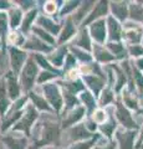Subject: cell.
Masks as SVG:
<instances>
[{
    "instance_id": "obj_1",
    "label": "cell",
    "mask_w": 143,
    "mask_h": 149,
    "mask_svg": "<svg viewBox=\"0 0 143 149\" xmlns=\"http://www.w3.org/2000/svg\"><path fill=\"white\" fill-rule=\"evenodd\" d=\"M38 63L34 57H29L25 62V66L21 70L20 85L24 91H30L34 87L35 81H38Z\"/></svg>"
},
{
    "instance_id": "obj_2",
    "label": "cell",
    "mask_w": 143,
    "mask_h": 149,
    "mask_svg": "<svg viewBox=\"0 0 143 149\" xmlns=\"http://www.w3.org/2000/svg\"><path fill=\"white\" fill-rule=\"evenodd\" d=\"M60 139V127L55 122H45L41 134V141L39 146H46V144H57Z\"/></svg>"
},
{
    "instance_id": "obj_3",
    "label": "cell",
    "mask_w": 143,
    "mask_h": 149,
    "mask_svg": "<svg viewBox=\"0 0 143 149\" xmlns=\"http://www.w3.org/2000/svg\"><path fill=\"white\" fill-rule=\"evenodd\" d=\"M39 117L38 114V111L33 104H27L26 108L24 111V117H22L21 120H19L14 129H17V130H22L26 136H30V129L33 127V123L35 122V119Z\"/></svg>"
},
{
    "instance_id": "obj_4",
    "label": "cell",
    "mask_w": 143,
    "mask_h": 149,
    "mask_svg": "<svg viewBox=\"0 0 143 149\" xmlns=\"http://www.w3.org/2000/svg\"><path fill=\"white\" fill-rule=\"evenodd\" d=\"M44 95L47 100V103L52 106V108L60 112V109L62 108V96L60 92L59 87L55 83H46L44 86Z\"/></svg>"
},
{
    "instance_id": "obj_5",
    "label": "cell",
    "mask_w": 143,
    "mask_h": 149,
    "mask_svg": "<svg viewBox=\"0 0 143 149\" xmlns=\"http://www.w3.org/2000/svg\"><path fill=\"white\" fill-rule=\"evenodd\" d=\"M116 118L124 128H127L130 130L137 129V124L135 120H133L130 111H128L121 102H117V104H116Z\"/></svg>"
},
{
    "instance_id": "obj_6",
    "label": "cell",
    "mask_w": 143,
    "mask_h": 149,
    "mask_svg": "<svg viewBox=\"0 0 143 149\" xmlns=\"http://www.w3.org/2000/svg\"><path fill=\"white\" fill-rule=\"evenodd\" d=\"M9 52H10V63H11L13 73H19L22 70L25 61H27V55L25 51L16 47H10Z\"/></svg>"
},
{
    "instance_id": "obj_7",
    "label": "cell",
    "mask_w": 143,
    "mask_h": 149,
    "mask_svg": "<svg viewBox=\"0 0 143 149\" xmlns=\"http://www.w3.org/2000/svg\"><path fill=\"white\" fill-rule=\"evenodd\" d=\"M90 34L95 39L96 42H98V45L105 44V40H106V20L105 19H100V20L92 22L90 26Z\"/></svg>"
},
{
    "instance_id": "obj_8",
    "label": "cell",
    "mask_w": 143,
    "mask_h": 149,
    "mask_svg": "<svg viewBox=\"0 0 143 149\" xmlns=\"http://www.w3.org/2000/svg\"><path fill=\"white\" fill-rule=\"evenodd\" d=\"M136 130H117L116 138L121 149H135Z\"/></svg>"
},
{
    "instance_id": "obj_9",
    "label": "cell",
    "mask_w": 143,
    "mask_h": 149,
    "mask_svg": "<svg viewBox=\"0 0 143 149\" xmlns=\"http://www.w3.org/2000/svg\"><path fill=\"white\" fill-rule=\"evenodd\" d=\"M5 83H6V91L10 100H17L20 95V85L16 81L15 73L8 72L5 74Z\"/></svg>"
},
{
    "instance_id": "obj_10",
    "label": "cell",
    "mask_w": 143,
    "mask_h": 149,
    "mask_svg": "<svg viewBox=\"0 0 143 149\" xmlns=\"http://www.w3.org/2000/svg\"><path fill=\"white\" fill-rule=\"evenodd\" d=\"M124 27H126V31H124L123 37L126 39L127 42L131 44V46L140 45V42L142 41V31H141L140 27H138L136 24L133 26H130L128 22L124 25Z\"/></svg>"
},
{
    "instance_id": "obj_11",
    "label": "cell",
    "mask_w": 143,
    "mask_h": 149,
    "mask_svg": "<svg viewBox=\"0 0 143 149\" xmlns=\"http://www.w3.org/2000/svg\"><path fill=\"white\" fill-rule=\"evenodd\" d=\"M107 13H108V3H107V1L96 3L95 9L89 14L87 19L84 21V25H85V24L87 25V24H90V22H95V21L100 20V19L102 17L103 15H106Z\"/></svg>"
},
{
    "instance_id": "obj_12",
    "label": "cell",
    "mask_w": 143,
    "mask_h": 149,
    "mask_svg": "<svg viewBox=\"0 0 143 149\" xmlns=\"http://www.w3.org/2000/svg\"><path fill=\"white\" fill-rule=\"evenodd\" d=\"M84 114H85V107L78 106L76 108L71 109L68 112V114H66V117L62 119V127L67 128V127H70V125H73L84 117Z\"/></svg>"
},
{
    "instance_id": "obj_13",
    "label": "cell",
    "mask_w": 143,
    "mask_h": 149,
    "mask_svg": "<svg viewBox=\"0 0 143 149\" xmlns=\"http://www.w3.org/2000/svg\"><path fill=\"white\" fill-rule=\"evenodd\" d=\"M68 138L70 141H85L87 138H91V132L86 128L85 124H78L76 127H72L71 129H68Z\"/></svg>"
},
{
    "instance_id": "obj_14",
    "label": "cell",
    "mask_w": 143,
    "mask_h": 149,
    "mask_svg": "<svg viewBox=\"0 0 143 149\" xmlns=\"http://www.w3.org/2000/svg\"><path fill=\"white\" fill-rule=\"evenodd\" d=\"M84 82L91 88V91L95 93V96L98 95L105 85L103 78L100 76H96V74H87V76H84Z\"/></svg>"
},
{
    "instance_id": "obj_15",
    "label": "cell",
    "mask_w": 143,
    "mask_h": 149,
    "mask_svg": "<svg viewBox=\"0 0 143 149\" xmlns=\"http://www.w3.org/2000/svg\"><path fill=\"white\" fill-rule=\"evenodd\" d=\"M24 47L27 50H33V51H40V52H50L51 51L50 46H47L44 41H41L36 36H31L24 44Z\"/></svg>"
},
{
    "instance_id": "obj_16",
    "label": "cell",
    "mask_w": 143,
    "mask_h": 149,
    "mask_svg": "<svg viewBox=\"0 0 143 149\" xmlns=\"http://www.w3.org/2000/svg\"><path fill=\"white\" fill-rule=\"evenodd\" d=\"M111 11L113 14V17H116L121 21H124L128 16L127 3H124V1L111 3Z\"/></svg>"
},
{
    "instance_id": "obj_17",
    "label": "cell",
    "mask_w": 143,
    "mask_h": 149,
    "mask_svg": "<svg viewBox=\"0 0 143 149\" xmlns=\"http://www.w3.org/2000/svg\"><path fill=\"white\" fill-rule=\"evenodd\" d=\"M3 142L5 143L8 149H26L27 142L25 138H15L8 134L6 137L3 138Z\"/></svg>"
},
{
    "instance_id": "obj_18",
    "label": "cell",
    "mask_w": 143,
    "mask_h": 149,
    "mask_svg": "<svg viewBox=\"0 0 143 149\" xmlns=\"http://www.w3.org/2000/svg\"><path fill=\"white\" fill-rule=\"evenodd\" d=\"M75 34H76V26H75V24H73L72 17H68L66 20V22H65V27H63L61 35H60L59 44L65 42V41H67L68 39H71Z\"/></svg>"
},
{
    "instance_id": "obj_19",
    "label": "cell",
    "mask_w": 143,
    "mask_h": 149,
    "mask_svg": "<svg viewBox=\"0 0 143 149\" xmlns=\"http://www.w3.org/2000/svg\"><path fill=\"white\" fill-rule=\"evenodd\" d=\"M107 24H108V31H110L111 41L121 40V26H119L118 21L113 16H110L107 19Z\"/></svg>"
},
{
    "instance_id": "obj_20",
    "label": "cell",
    "mask_w": 143,
    "mask_h": 149,
    "mask_svg": "<svg viewBox=\"0 0 143 149\" xmlns=\"http://www.w3.org/2000/svg\"><path fill=\"white\" fill-rule=\"evenodd\" d=\"M38 24L43 27V29L46 31L47 30L49 34L51 35H57L59 31H60V25H57L56 22H54L52 20L45 17V16H40L39 20H38Z\"/></svg>"
},
{
    "instance_id": "obj_21",
    "label": "cell",
    "mask_w": 143,
    "mask_h": 149,
    "mask_svg": "<svg viewBox=\"0 0 143 149\" xmlns=\"http://www.w3.org/2000/svg\"><path fill=\"white\" fill-rule=\"evenodd\" d=\"M9 108V96L6 91V83L5 80L0 81V114H6V111Z\"/></svg>"
},
{
    "instance_id": "obj_22",
    "label": "cell",
    "mask_w": 143,
    "mask_h": 149,
    "mask_svg": "<svg viewBox=\"0 0 143 149\" xmlns=\"http://www.w3.org/2000/svg\"><path fill=\"white\" fill-rule=\"evenodd\" d=\"M95 57L97 58L98 62H102V63H106V62H111L113 60H116V57L110 52V51L105 50V47L100 45H95Z\"/></svg>"
},
{
    "instance_id": "obj_23",
    "label": "cell",
    "mask_w": 143,
    "mask_h": 149,
    "mask_svg": "<svg viewBox=\"0 0 143 149\" xmlns=\"http://www.w3.org/2000/svg\"><path fill=\"white\" fill-rule=\"evenodd\" d=\"M75 44L77 46H80L82 50H87V51L91 50V40H90L89 31H87V29L82 27V30L80 31V34L77 35V39L75 40Z\"/></svg>"
},
{
    "instance_id": "obj_24",
    "label": "cell",
    "mask_w": 143,
    "mask_h": 149,
    "mask_svg": "<svg viewBox=\"0 0 143 149\" xmlns=\"http://www.w3.org/2000/svg\"><path fill=\"white\" fill-rule=\"evenodd\" d=\"M29 97L31 100V104H33L35 108H39L41 111H46V112L51 111V107H50V104L47 103V101H45L44 97L35 95V93H30Z\"/></svg>"
},
{
    "instance_id": "obj_25",
    "label": "cell",
    "mask_w": 143,
    "mask_h": 149,
    "mask_svg": "<svg viewBox=\"0 0 143 149\" xmlns=\"http://www.w3.org/2000/svg\"><path fill=\"white\" fill-rule=\"evenodd\" d=\"M128 15L135 21H143V5H140L138 3H131Z\"/></svg>"
},
{
    "instance_id": "obj_26",
    "label": "cell",
    "mask_w": 143,
    "mask_h": 149,
    "mask_svg": "<svg viewBox=\"0 0 143 149\" xmlns=\"http://www.w3.org/2000/svg\"><path fill=\"white\" fill-rule=\"evenodd\" d=\"M33 31L36 34V37H39V39H40L41 41H44L45 44H50V45L55 44V39L52 37V35L49 34L47 31H45L43 27H40V26H34V27H33Z\"/></svg>"
},
{
    "instance_id": "obj_27",
    "label": "cell",
    "mask_w": 143,
    "mask_h": 149,
    "mask_svg": "<svg viewBox=\"0 0 143 149\" xmlns=\"http://www.w3.org/2000/svg\"><path fill=\"white\" fill-rule=\"evenodd\" d=\"M81 101L84 102V104L87 109H89L90 112L92 111H96V100H95V96L92 95L91 92L89 91H84L81 93Z\"/></svg>"
},
{
    "instance_id": "obj_28",
    "label": "cell",
    "mask_w": 143,
    "mask_h": 149,
    "mask_svg": "<svg viewBox=\"0 0 143 149\" xmlns=\"http://www.w3.org/2000/svg\"><path fill=\"white\" fill-rule=\"evenodd\" d=\"M92 4H95V3H93V1H86V3L82 4V5L78 6V11L72 16V20L80 22L82 19H84V16H86L87 14H89L90 9H91V6H92Z\"/></svg>"
},
{
    "instance_id": "obj_29",
    "label": "cell",
    "mask_w": 143,
    "mask_h": 149,
    "mask_svg": "<svg viewBox=\"0 0 143 149\" xmlns=\"http://www.w3.org/2000/svg\"><path fill=\"white\" fill-rule=\"evenodd\" d=\"M33 57L35 58V61L38 65H40L41 67H44L46 71H50V72H54V73H59V71H56V68L52 67V66H50V62L47 61V58H45V56L44 55H41V54H35Z\"/></svg>"
},
{
    "instance_id": "obj_30",
    "label": "cell",
    "mask_w": 143,
    "mask_h": 149,
    "mask_svg": "<svg viewBox=\"0 0 143 149\" xmlns=\"http://www.w3.org/2000/svg\"><path fill=\"white\" fill-rule=\"evenodd\" d=\"M36 15H38V10H36V9H33V10H30V11L25 15L24 20H22V26H21V29H22V31H24V32L29 31V29L31 27V25H33V21L35 20Z\"/></svg>"
},
{
    "instance_id": "obj_31",
    "label": "cell",
    "mask_w": 143,
    "mask_h": 149,
    "mask_svg": "<svg viewBox=\"0 0 143 149\" xmlns=\"http://www.w3.org/2000/svg\"><path fill=\"white\" fill-rule=\"evenodd\" d=\"M65 85V91L72 93V95H75L76 92L78 91H82L85 88V85L84 82L80 81V80H75V81H70V82H65L63 83Z\"/></svg>"
},
{
    "instance_id": "obj_32",
    "label": "cell",
    "mask_w": 143,
    "mask_h": 149,
    "mask_svg": "<svg viewBox=\"0 0 143 149\" xmlns=\"http://www.w3.org/2000/svg\"><path fill=\"white\" fill-rule=\"evenodd\" d=\"M10 26L11 29H16L21 22V10L17 8H13L10 10Z\"/></svg>"
},
{
    "instance_id": "obj_33",
    "label": "cell",
    "mask_w": 143,
    "mask_h": 149,
    "mask_svg": "<svg viewBox=\"0 0 143 149\" xmlns=\"http://www.w3.org/2000/svg\"><path fill=\"white\" fill-rule=\"evenodd\" d=\"M63 98H65V104H66V109H73L78 107V100L75 97V95L67 92V91H63Z\"/></svg>"
},
{
    "instance_id": "obj_34",
    "label": "cell",
    "mask_w": 143,
    "mask_h": 149,
    "mask_svg": "<svg viewBox=\"0 0 143 149\" xmlns=\"http://www.w3.org/2000/svg\"><path fill=\"white\" fill-rule=\"evenodd\" d=\"M114 100V96H113V92L110 90V88H105L101 93V97H100V106H107L110 103H112Z\"/></svg>"
},
{
    "instance_id": "obj_35",
    "label": "cell",
    "mask_w": 143,
    "mask_h": 149,
    "mask_svg": "<svg viewBox=\"0 0 143 149\" xmlns=\"http://www.w3.org/2000/svg\"><path fill=\"white\" fill-rule=\"evenodd\" d=\"M65 55H66V49H61V50L57 51L55 56H50V57H49V61L51 62L54 66L60 67V66L62 65L63 58H65Z\"/></svg>"
},
{
    "instance_id": "obj_36",
    "label": "cell",
    "mask_w": 143,
    "mask_h": 149,
    "mask_svg": "<svg viewBox=\"0 0 143 149\" xmlns=\"http://www.w3.org/2000/svg\"><path fill=\"white\" fill-rule=\"evenodd\" d=\"M108 50L111 51L114 57H123V54H124V47L122 46V44H118V42H110L107 45Z\"/></svg>"
},
{
    "instance_id": "obj_37",
    "label": "cell",
    "mask_w": 143,
    "mask_h": 149,
    "mask_svg": "<svg viewBox=\"0 0 143 149\" xmlns=\"http://www.w3.org/2000/svg\"><path fill=\"white\" fill-rule=\"evenodd\" d=\"M113 70L114 72L117 73V86H116V91H119L122 88V86L124 85V82H126V72L121 70L119 67L117 66H113Z\"/></svg>"
},
{
    "instance_id": "obj_38",
    "label": "cell",
    "mask_w": 143,
    "mask_h": 149,
    "mask_svg": "<svg viewBox=\"0 0 143 149\" xmlns=\"http://www.w3.org/2000/svg\"><path fill=\"white\" fill-rule=\"evenodd\" d=\"M8 41L10 42L11 45H21V44H25L24 41V37H22L19 32L16 31H11L8 36Z\"/></svg>"
},
{
    "instance_id": "obj_39",
    "label": "cell",
    "mask_w": 143,
    "mask_h": 149,
    "mask_svg": "<svg viewBox=\"0 0 143 149\" xmlns=\"http://www.w3.org/2000/svg\"><path fill=\"white\" fill-rule=\"evenodd\" d=\"M114 128H116V122H114L113 119H111L108 123H105L103 125H101V132H102L103 134H106L108 138H111Z\"/></svg>"
},
{
    "instance_id": "obj_40",
    "label": "cell",
    "mask_w": 143,
    "mask_h": 149,
    "mask_svg": "<svg viewBox=\"0 0 143 149\" xmlns=\"http://www.w3.org/2000/svg\"><path fill=\"white\" fill-rule=\"evenodd\" d=\"M57 76V73H54V72H50V71H43L39 73L38 76V83H44V82H47L50 80H52Z\"/></svg>"
},
{
    "instance_id": "obj_41",
    "label": "cell",
    "mask_w": 143,
    "mask_h": 149,
    "mask_svg": "<svg viewBox=\"0 0 143 149\" xmlns=\"http://www.w3.org/2000/svg\"><path fill=\"white\" fill-rule=\"evenodd\" d=\"M8 30V16L5 13H0V34L1 37L5 40V34Z\"/></svg>"
},
{
    "instance_id": "obj_42",
    "label": "cell",
    "mask_w": 143,
    "mask_h": 149,
    "mask_svg": "<svg viewBox=\"0 0 143 149\" xmlns=\"http://www.w3.org/2000/svg\"><path fill=\"white\" fill-rule=\"evenodd\" d=\"M93 144H95V139L91 138L90 141H82L80 143L72 144V146L68 149H90L92 146H93Z\"/></svg>"
},
{
    "instance_id": "obj_43",
    "label": "cell",
    "mask_w": 143,
    "mask_h": 149,
    "mask_svg": "<svg viewBox=\"0 0 143 149\" xmlns=\"http://www.w3.org/2000/svg\"><path fill=\"white\" fill-rule=\"evenodd\" d=\"M92 118H93V122L96 124H102L105 123L106 120V112L103 109H96L93 112V116H92Z\"/></svg>"
},
{
    "instance_id": "obj_44",
    "label": "cell",
    "mask_w": 143,
    "mask_h": 149,
    "mask_svg": "<svg viewBox=\"0 0 143 149\" xmlns=\"http://www.w3.org/2000/svg\"><path fill=\"white\" fill-rule=\"evenodd\" d=\"M71 51L73 52V56H76V57H78L81 60V61H86V62H89V61H91V56H90V54H87V52H85V50H78V49H73V47H71Z\"/></svg>"
},
{
    "instance_id": "obj_45",
    "label": "cell",
    "mask_w": 143,
    "mask_h": 149,
    "mask_svg": "<svg viewBox=\"0 0 143 149\" xmlns=\"http://www.w3.org/2000/svg\"><path fill=\"white\" fill-rule=\"evenodd\" d=\"M123 101H124V104L128 106L130 108H132V109H138L137 101L133 98V97L130 95V93H123Z\"/></svg>"
},
{
    "instance_id": "obj_46",
    "label": "cell",
    "mask_w": 143,
    "mask_h": 149,
    "mask_svg": "<svg viewBox=\"0 0 143 149\" xmlns=\"http://www.w3.org/2000/svg\"><path fill=\"white\" fill-rule=\"evenodd\" d=\"M133 78H135L136 85L140 88V91H143V74L140 72V70L135 67H133Z\"/></svg>"
},
{
    "instance_id": "obj_47",
    "label": "cell",
    "mask_w": 143,
    "mask_h": 149,
    "mask_svg": "<svg viewBox=\"0 0 143 149\" xmlns=\"http://www.w3.org/2000/svg\"><path fill=\"white\" fill-rule=\"evenodd\" d=\"M78 4H80L78 1H67V3H66V5L62 8V10H61V15H66V14H68L70 11L75 10L76 8L80 6Z\"/></svg>"
},
{
    "instance_id": "obj_48",
    "label": "cell",
    "mask_w": 143,
    "mask_h": 149,
    "mask_svg": "<svg viewBox=\"0 0 143 149\" xmlns=\"http://www.w3.org/2000/svg\"><path fill=\"white\" fill-rule=\"evenodd\" d=\"M75 65H76L75 56H73L72 54H68V55H67V57H66L65 68L68 70V71H72V70H75Z\"/></svg>"
},
{
    "instance_id": "obj_49",
    "label": "cell",
    "mask_w": 143,
    "mask_h": 149,
    "mask_svg": "<svg viewBox=\"0 0 143 149\" xmlns=\"http://www.w3.org/2000/svg\"><path fill=\"white\" fill-rule=\"evenodd\" d=\"M130 54L133 57H138V56L143 55V47L141 45H135V46H130Z\"/></svg>"
},
{
    "instance_id": "obj_50",
    "label": "cell",
    "mask_w": 143,
    "mask_h": 149,
    "mask_svg": "<svg viewBox=\"0 0 143 149\" xmlns=\"http://www.w3.org/2000/svg\"><path fill=\"white\" fill-rule=\"evenodd\" d=\"M45 13L46 14H55V11H56V3L55 1H47L45 4Z\"/></svg>"
},
{
    "instance_id": "obj_51",
    "label": "cell",
    "mask_w": 143,
    "mask_h": 149,
    "mask_svg": "<svg viewBox=\"0 0 143 149\" xmlns=\"http://www.w3.org/2000/svg\"><path fill=\"white\" fill-rule=\"evenodd\" d=\"M136 68H137V70H143V57H142V58H138V60H137Z\"/></svg>"
},
{
    "instance_id": "obj_52",
    "label": "cell",
    "mask_w": 143,
    "mask_h": 149,
    "mask_svg": "<svg viewBox=\"0 0 143 149\" xmlns=\"http://www.w3.org/2000/svg\"><path fill=\"white\" fill-rule=\"evenodd\" d=\"M9 6H10V5H9L8 1H0V8H1V9H4V8L8 9Z\"/></svg>"
},
{
    "instance_id": "obj_53",
    "label": "cell",
    "mask_w": 143,
    "mask_h": 149,
    "mask_svg": "<svg viewBox=\"0 0 143 149\" xmlns=\"http://www.w3.org/2000/svg\"><path fill=\"white\" fill-rule=\"evenodd\" d=\"M143 142V128H142V132H141V137H140V142H138V146Z\"/></svg>"
},
{
    "instance_id": "obj_54",
    "label": "cell",
    "mask_w": 143,
    "mask_h": 149,
    "mask_svg": "<svg viewBox=\"0 0 143 149\" xmlns=\"http://www.w3.org/2000/svg\"><path fill=\"white\" fill-rule=\"evenodd\" d=\"M141 112H142V113H143V109H142V111H141Z\"/></svg>"
},
{
    "instance_id": "obj_55",
    "label": "cell",
    "mask_w": 143,
    "mask_h": 149,
    "mask_svg": "<svg viewBox=\"0 0 143 149\" xmlns=\"http://www.w3.org/2000/svg\"><path fill=\"white\" fill-rule=\"evenodd\" d=\"M142 22H143V21H142Z\"/></svg>"
}]
</instances>
